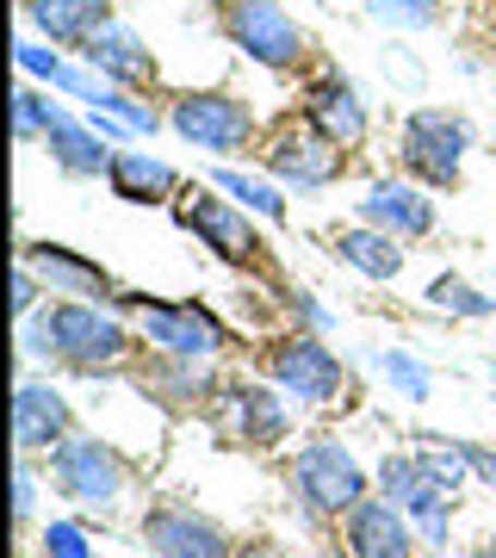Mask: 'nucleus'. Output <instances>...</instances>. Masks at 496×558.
<instances>
[{
    "mask_svg": "<svg viewBox=\"0 0 496 558\" xmlns=\"http://www.w3.org/2000/svg\"><path fill=\"white\" fill-rule=\"evenodd\" d=\"M211 422L242 453H274L292 435V398L274 379H223L218 403H211Z\"/></svg>",
    "mask_w": 496,
    "mask_h": 558,
    "instance_id": "nucleus-10",
    "label": "nucleus"
},
{
    "mask_svg": "<svg viewBox=\"0 0 496 558\" xmlns=\"http://www.w3.org/2000/svg\"><path fill=\"white\" fill-rule=\"evenodd\" d=\"M174 218L186 236H198V248H211L223 267H242V274H274V255H267V236H261L255 211H242L237 199H218V186H180Z\"/></svg>",
    "mask_w": 496,
    "mask_h": 558,
    "instance_id": "nucleus-5",
    "label": "nucleus"
},
{
    "mask_svg": "<svg viewBox=\"0 0 496 558\" xmlns=\"http://www.w3.org/2000/svg\"><path fill=\"white\" fill-rule=\"evenodd\" d=\"M360 223H378V230H391L397 242H422L435 236V199H428V186L410 174H385L366 186V199H360Z\"/></svg>",
    "mask_w": 496,
    "mask_h": 558,
    "instance_id": "nucleus-18",
    "label": "nucleus"
},
{
    "mask_svg": "<svg viewBox=\"0 0 496 558\" xmlns=\"http://www.w3.org/2000/svg\"><path fill=\"white\" fill-rule=\"evenodd\" d=\"M286 484H292V509H304L317 527H336L354 502L373 497V472L329 435L298 447L292 465H286Z\"/></svg>",
    "mask_w": 496,
    "mask_h": 558,
    "instance_id": "nucleus-2",
    "label": "nucleus"
},
{
    "mask_svg": "<svg viewBox=\"0 0 496 558\" xmlns=\"http://www.w3.org/2000/svg\"><path fill=\"white\" fill-rule=\"evenodd\" d=\"M20 13L32 32H44L50 44L87 50V44L112 25V0H20Z\"/></svg>",
    "mask_w": 496,
    "mask_h": 558,
    "instance_id": "nucleus-20",
    "label": "nucleus"
},
{
    "mask_svg": "<svg viewBox=\"0 0 496 558\" xmlns=\"http://www.w3.org/2000/svg\"><path fill=\"white\" fill-rule=\"evenodd\" d=\"M168 131L180 143L205 149V156H242L261 137V112L242 94H230V87H186L168 106Z\"/></svg>",
    "mask_w": 496,
    "mask_h": 558,
    "instance_id": "nucleus-9",
    "label": "nucleus"
},
{
    "mask_svg": "<svg viewBox=\"0 0 496 558\" xmlns=\"http://www.w3.org/2000/svg\"><path fill=\"white\" fill-rule=\"evenodd\" d=\"M459 447H465V459H472V478L496 490V447H477V440H459Z\"/></svg>",
    "mask_w": 496,
    "mask_h": 558,
    "instance_id": "nucleus-35",
    "label": "nucleus"
},
{
    "mask_svg": "<svg viewBox=\"0 0 496 558\" xmlns=\"http://www.w3.org/2000/svg\"><path fill=\"white\" fill-rule=\"evenodd\" d=\"M261 168L279 180V186H298V193H323L336 186L341 168H348V149L329 143L311 119H279L267 137H261Z\"/></svg>",
    "mask_w": 496,
    "mask_h": 558,
    "instance_id": "nucleus-11",
    "label": "nucleus"
},
{
    "mask_svg": "<svg viewBox=\"0 0 496 558\" xmlns=\"http://www.w3.org/2000/svg\"><path fill=\"white\" fill-rule=\"evenodd\" d=\"M336 539H341L354 558H416V553H422L416 521L403 515L391 497H378V490H373L366 502H354V509L336 521Z\"/></svg>",
    "mask_w": 496,
    "mask_h": 558,
    "instance_id": "nucleus-14",
    "label": "nucleus"
},
{
    "mask_svg": "<svg viewBox=\"0 0 496 558\" xmlns=\"http://www.w3.org/2000/svg\"><path fill=\"white\" fill-rule=\"evenodd\" d=\"M329 248H336L341 267H354L360 279H378V286L403 274V242L391 230H378V223H341L329 236Z\"/></svg>",
    "mask_w": 496,
    "mask_h": 558,
    "instance_id": "nucleus-23",
    "label": "nucleus"
},
{
    "mask_svg": "<svg viewBox=\"0 0 496 558\" xmlns=\"http://www.w3.org/2000/svg\"><path fill=\"white\" fill-rule=\"evenodd\" d=\"M366 13L391 32H428L440 25V0H366Z\"/></svg>",
    "mask_w": 496,
    "mask_h": 558,
    "instance_id": "nucleus-29",
    "label": "nucleus"
},
{
    "mask_svg": "<svg viewBox=\"0 0 496 558\" xmlns=\"http://www.w3.org/2000/svg\"><path fill=\"white\" fill-rule=\"evenodd\" d=\"M378 373H385V379H391L410 403H428V398H435V373H428L422 360H410L403 348H385V354H378Z\"/></svg>",
    "mask_w": 496,
    "mask_h": 558,
    "instance_id": "nucleus-28",
    "label": "nucleus"
},
{
    "mask_svg": "<svg viewBox=\"0 0 496 558\" xmlns=\"http://www.w3.org/2000/svg\"><path fill=\"white\" fill-rule=\"evenodd\" d=\"M20 255L38 267V279L50 286V299H87V304H119V279L106 274L94 255H81L69 242H20Z\"/></svg>",
    "mask_w": 496,
    "mask_h": 558,
    "instance_id": "nucleus-16",
    "label": "nucleus"
},
{
    "mask_svg": "<svg viewBox=\"0 0 496 558\" xmlns=\"http://www.w3.org/2000/svg\"><path fill=\"white\" fill-rule=\"evenodd\" d=\"M304 558H354V553H348L341 539H329V546H317V553H304Z\"/></svg>",
    "mask_w": 496,
    "mask_h": 558,
    "instance_id": "nucleus-37",
    "label": "nucleus"
},
{
    "mask_svg": "<svg viewBox=\"0 0 496 558\" xmlns=\"http://www.w3.org/2000/svg\"><path fill=\"white\" fill-rule=\"evenodd\" d=\"M106 186L124 205H174L180 199V174L161 156H149V149H119L112 168H106Z\"/></svg>",
    "mask_w": 496,
    "mask_h": 558,
    "instance_id": "nucleus-22",
    "label": "nucleus"
},
{
    "mask_svg": "<svg viewBox=\"0 0 496 558\" xmlns=\"http://www.w3.org/2000/svg\"><path fill=\"white\" fill-rule=\"evenodd\" d=\"M143 539H149L156 558H237V539L211 515L186 509V502H149L143 509Z\"/></svg>",
    "mask_w": 496,
    "mask_h": 558,
    "instance_id": "nucleus-15",
    "label": "nucleus"
},
{
    "mask_svg": "<svg viewBox=\"0 0 496 558\" xmlns=\"http://www.w3.org/2000/svg\"><path fill=\"white\" fill-rule=\"evenodd\" d=\"M416 459H422V472H428V478H435L447 497H459V490L472 484V459H465V447H459V440L428 435V440L416 447Z\"/></svg>",
    "mask_w": 496,
    "mask_h": 558,
    "instance_id": "nucleus-26",
    "label": "nucleus"
},
{
    "mask_svg": "<svg viewBox=\"0 0 496 558\" xmlns=\"http://www.w3.org/2000/svg\"><path fill=\"white\" fill-rule=\"evenodd\" d=\"M237 558H298V553H286L279 539H242V546H237Z\"/></svg>",
    "mask_w": 496,
    "mask_h": 558,
    "instance_id": "nucleus-36",
    "label": "nucleus"
},
{
    "mask_svg": "<svg viewBox=\"0 0 496 558\" xmlns=\"http://www.w3.org/2000/svg\"><path fill=\"white\" fill-rule=\"evenodd\" d=\"M81 57H87V69H94V75L112 81V87H131V94H149V87H161L156 50H149V44H143L131 25H119V20L106 25V32H99V38L87 44Z\"/></svg>",
    "mask_w": 496,
    "mask_h": 558,
    "instance_id": "nucleus-19",
    "label": "nucleus"
},
{
    "mask_svg": "<svg viewBox=\"0 0 496 558\" xmlns=\"http://www.w3.org/2000/svg\"><path fill=\"white\" fill-rule=\"evenodd\" d=\"M119 311L131 317L137 341H149V354L218 360L223 348H230V323L198 299H143V292H124Z\"/></svg>",
    "mask_w": 496,
    "mask_h": 558,
    "instance_id": "nucleus-4",
    "label": "nucleus"
},
{
    "mask_svg": "<svg viewBox=\"0 0 496 558\" xmlns=\"http://www.w3.org/2000/svg\"><path fill=\"white\" fill-rule=\"evenodd\" d=\"M137 385L143 398L161 403L168 416H211L223 379L211 373V360H180V354H149L137 360Z\"/></svg>",
    "mask_w": 496,
    "mask_h": 558,
    "instance_id": "nucleus-12",
    "label": "nucleus"
},
{
    "mask_svg": "<svg viewBox=\"0 0 496 558\" xmlns=\"http://www.w3.org/2000/svg\"><path fill=\"white\" fill-rule=\"evenodd\" d=\"M44 299H50V286L38 279V267L32 260H13V317H32V311H44Z\"/></svg>",
    "mask_w": 496,
    "mask_h": 558,
    "instance_id": "nucleus-30",
    "label": "nucleus"
},
{
    "mask_svg": "<svg viewBox=\"0 0 496 558\" xmlns=\"http://www.w3.org/2000/svg\"><path fill=\"white\" fill-rule=\"evenodd\" d=\"M57 112H62V106L50 100V94H44V87H32V81H25L20 94H13V137H20V143L44 137V131H50V124H57Z\"/></svg>",
    "mask_w": 496,
    "mask_h": 558,
    "instance_id": "nucleus-27",
    "label": "nucleus"
},
{
    "mask_svg": "<svg viewBox=\"0 0 496 558\" xmlns=\"http://www.w3.org/2000/svg\"><path fill=\"white\" fill-rule=\"evenodd\" d=\"M44 472H50V490L69 497L75 509H87V515H112V509L124 502V490H131V465H124V453L112 447V440L81 435V428L44 459Z\"/></svg>",
    "mask_w": 496,
    "mask_h": 558,
    "instance_id": "nucleus-7",
    "label": "nucleus"
},
{
    "mask_svg": "<svg viewBox=\"0 0 496 558\" xmlns=\"http://www.w3.org/2000/svg\"><path fill=\"white\" fill-rule=\"evenodd\" d=\"M472 558H496V539H484V546H477V553Z\"/></svg>",
    "mask_w": 496,
    "mask_h": 558,
    "instance_id": "nucleus-38",
    "label": "nucleus"
},
{
    "mask_svg": "<svg viewBox=\"0 0 496 558\" xmlns=\"http://www.w3.org/2000/svg\"><path fill=\"white\" fill-rule=\"evenodd\" d=\"M44 149H50V161H57L69 180H106V168H112V143L94 131V119H69V112H57V124L44 131Z\"/></svg>",
    "mask_w": 496,
    "mask_h": 558,
    "instance_id": "nucleus-21",
    "label": "nucleus"
},
{
    "mask_svg": "<svg viewBox=\"0 0 496 558\" xmlns=\"http://www.w3.org/2000/svg\"><path fill=\"white\" fill-rule=\"evenodd\" d=\"M32 509H38V478H32V459L20 453V465H13V521H32Z\"/></svg>",
    "mask_w": 496,
    "mask_h": 558,
    "instance_id": "nucleus-34",
    "label": "nucleus"
},
{
    "mask_svg": "<svg viewBox=\"0 0 496 558\" xmlns=\"http://www.w3.org/2000/svg\"><path fill=\"white\" fill-rule=\"evenodd\" d=\"M261 373L304 410H329L348 391V360L323 336H311V329H286V336L267 341L261 348Z\"/></svg>",
    "mask_w": 496,
    "mask_h": 558,
    "instance_id": "nucleus-8",
    "label": "nucleus"
},
{
    "mask_svg": "<svg viewBox=\"0 0 496 558\" xmlns=\"http://www.w3.org/2000/svg\"><path fill=\"white\" fill-rule=\"evenodd\" d=\"M286 317H292V329H311V336H329V323H336L317 304V292H298V286L286 292Z\"/></svg>",
    "mask_w": 496,
    "mask_h": 558,
    "instance_id": "nucleus-33",
    "label": "nucleus"
},
{
    "mask_svg": "<svg viewBox=\"0 0 496 558\" xmlns=\"http://www.w3.org/2000/svg\"><path fill=\"white\" fill-rule=\"evenodd\" d=\"M13 57H20V69H25L32 81H44V87H57V81H62V69H69V62H62L57 50H44V44H32V38H20V44H13Z\"/></svg>",
    "mask_w": 496,
    "mask_h": 558,
    "instance_id": "nucleus-31",
    "label": "nucleus"
},
{
    "mask_svg": "<svg viewBox=\"0 0 496 558\" xmlns=\"http://www.w3.org/2000/svg\"><path fill=\"white\" fill-rule=\"evenodd\" d=\"M75 435V403L57 379H20L13 391V447L25 459H50Z\"/></svg>",
    "mask_w": 496,
    "mask_h": 558,
    "instance_id": "nucleus-13",
    "label": "nucleus"
},
{
    "mask_svg": "<svg viewBox=\"0 0 496 558\" xmlns=\"http://www.w3.org/2000/svg\"><path fill=\"white\" fill-rule=\"evenodd\" d=\"M422 299H428V311H440V317H465V323H491L496 317L491 292H477L472 279H459V274H435Z\"/></svg>",
    "mask_w": 496,
    "mask_h": 558,
    "instance_id": "nucleus-24",
    "label": "nucleus"
},
{
    "mask_svg": "<svg viewBox=\"0 0 496 558\" xmlns=\"http://www.w3.org/2000/svg\"><path fill=\"white\" fill-rule=\"evenodd\" d=\"M304 119L317 124L329 143H341L348 156H354L360 143H366V131H373V119H366V100H360V87L341 69H317V75L304 81Z\"/></svg>",
    "mask_w": 496,
    "mask_h": 558,
    "instance_id": "nucleus-17",
    "label": "nucleus"
},
{
    "mask_svg": "<svg viewBox=\"0 0 496 558\" xmlns=\"http://www.w3.org/2000/svg\"><path fill=\"white\" fill-rule=\"evenodd\" d=\"M38 546H44V558H94V546H87V534L75 521H50Z\"/></svg>",
    "mask_w": 496,
    "mask_h": 558,
    "instance_id": "nucleus-32",
    "label": "nucleus"
},
{
    "mask_svg": "<svg viewBox=\"0 0 496 558\" xmlns=\"http://www.w3.org/2000/svg\"><path fill=\"white\" fill-rule=\"evenodd\" d=\"M465 156H472V124L459 119V112H447V106L403 112V124H397V161L428 193H453L459 174H465Z\"/></svg>",
    "mask_w": 496,
    "mask_h": 558,
    "instance_id": "nucleus-6",
    "label": "nucleus"
},
{
    "mask_svg": "<svg viewBox=\"0 0 496 558\" xmlns=\"http://www.w3.org/2000/svg\"><path fill=\"white\" fill-rule=\"evenodd\" d=\"M211 20H218L223 44L267 75H298L311 62V32L279 0H211Z\"/></svg>",
    "mask_w": 496,
    "mask_h": 558,
    "instance_id": "nucleus-3",
    "label": "nucleus"
},
{
    "mask_svg": "<svg viewBox=\"0 0 496 558\" xmlns=\"http://www.w3.org/2000/svg\"><path fill=\"white\" fill-rule=\"evenodd\" d=\"M211 186H218V193H230L242 211H255V218H267V223L286 218V186H279V180L242 174V168H218V174H211Z\"/></svg>",
    "mask_w": 496,
    "mask_h": 558,
    "instance_id": "nucleus-25",
    "label": "nucleus"
},
{
    "mask_svg": "<svg viewBox=\"0 0 496 558\" xmlns=\"http://www.w3.org/2000/svg\"><path fill=\"white\" fill-rule=\"evenodd\" d=\"M50 348H57V366L106 379V373H124L137 360V329L124 323L119 304L57 299L50 304Z\"/></svg>",
    "mask_w": 496,
    "mask_h": 558,
    "instance_id": "nucleus-1",
    "label": "nucleus"
}]
</instances>
